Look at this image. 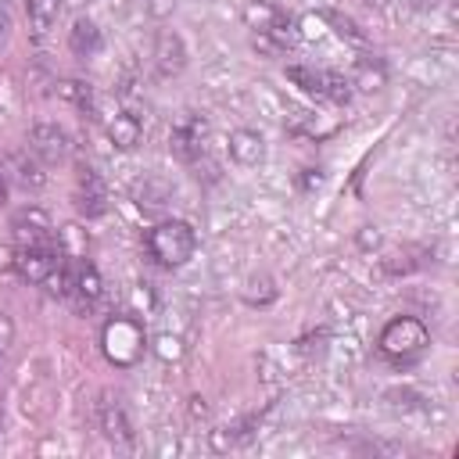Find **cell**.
<instances>
[{"instance_id": "6da1fadb", "label": "cell", "mask_w": 459, "mask_h": 459, "mask_svg": "<svg viewBox=\"0 0 459 459\" xmlns=\"http://www.w3.org/2000/svg\"><path fill=\"white\" fill-rule=\"evenodd\" d=\"M100 351L111 366L118 369H129L143 359L147 351V333H143V323L133 319V316H111L104 326H100Z\"/></svg>"}, {"instance_id": "7a4b0ae2", "label": "cell", "mask_w": 459, "mask_h": 459, "mask_svg": "<svg viewBox=\"0 0 459 459\" xmlns=\"http://www.w3.org/2000/svg\"><path fill=\"white\" fill-rule=\"evenodd\" d=\"M147 251H151V258H154L158 265L179 269V265H186V262L194 258V251H197V233H194V226L183 222V219H165V222H158V226L147 233Z\"/></svg>"}, {"instance_id": "3957f363", "label": "cell", "mask_w": 459, "mask_h": 459, "mask_svg": "<svg viewBox=\"0 0 459 459\" xmlns=\"http://www.w3.org/2000/svg\"><path fill=\"white\" fill-rule=\"evenodd\" d=\"M427 344H430V333H427V326L416 316H394V319H387L384 330H380V341H377L380 355L391 359V362H409Z\"/></svg>"}, {"instance_id": "277c9868", "label": "cell", "mask_w": 459, "mask_h": 459, "mask_svg": "<svg viewBox=\"0 0 459 459\" xmlns=\"http://www.w3.org/2000/svg\"><path fill=\"white\" fill-rule=\"evenodd\" d=\"M204 140H208V122L197 111H186L176 118V126L169 129V151L176 161L194 165L204 154Z\"/></svg>"}, {"instance_id": "5b68a950", "label": "cell", "mask_w": 459, "mask_h": 459, "mask_svg": "<svg viewBox=\"0 0 459 459\" xmlns=\"http://www.w3.org/2000/svg\"><path fill=\"white\" fill-rule=\"evenodd\" d=\"M61 265V247H14V273L25 283H47Z\"/></svg>"}, {"instance_id": "8992f818", "label": "cell", "mask_w": 459, "mask_h": 459, "mask_svg": "<svg viewBox=\"0 0 459 459\" xmlns=\"http://www.w3.org/2000/svg\"><path fill=\"white\" fill-rule=\"evenodd\" d=\"M11 230H14L18 247H54V244H57V237H54V226H50L47 212H43V208H36V204L22 208V212L11 219Z\"/></svg>"}, {"instance_id": "52a82bcc", "label": "cell", "mask_w": 459, "mask_h": 459, "mask_svg": "<svg viewBox=\"0 0 459 459\" xmlns=\"http://www.w3.org/2000/svg\"><path fill=\"white\" fill-rule=\"evenodd\" d=\"M151 61H154V75L158 79H172L183 72L186 65V47H183V36L172 32V29H158L154 36V50H151Z\"/></svg>"}, {"instance_id": "ba28073f", "label": "cell", "mask_w": 459, "mask_h": 459, "mask_svg": "<svg viewBox=\"0 0 459 459\" xmlns=\"http://www.w3.org/2000/svg\"><path fill=\"white\" fill-rule=\"evenodd\" d=\"M97 427L111 445H118V448L133 445V423L126 416V405L111 394H100V402H97Z\"/></svg>"}, {"instance_id": "9c48e42d", "label": "cell", "mask_w": 459, "mask_h": 459, "mask_svg": "<svg viewBox=\"0 0 459 459\" xmlns=\"http://www.w3.org/2000/svg\"><path fill=\"white\" fill-rule=\"evenodd\" d=\"M75 208L86 219H97L108 212V186L90 165H79V172H75Z\"/></svg>"}, {"instance_id": "30bf717a", "label": "cell", "mask_w": 459, "mask_h": 459, "mask_svg": "<svg viewBox=\"0 0 459 459\" xmlns=\"http://www.w3.org/2000/svg\"><path fill=\"white\" fill-rule=\"evenodd\" d=\"M29 151L47 161V165H57L65 154H68V136L57 122H36L32 133H29Z\"/></svg>"}, {"instance_id": "8fae6325", "label": "cell", "mask_w": 459, "mask_h": 459, "mask_svg": "<svg viewBox=\"0 0 459 459\" xmlns=\"http://www.w3.org/2000/svg\"><path fill=\"white\" fill-rule=\"evenodd\" d=\"M298 43V22L294 18H283L280 25L265 29V32H251V47L265 57H280L283 50H290Z\"/></svg>"}, {"instance_id": "7c38bea8", "label": "cell", "mask_w": 459, "mask_h": 459, "mask_svg": "<svg viewBox=\"0 0 459 459\" xmlns=\"http://www.w3.org/2000/svg\"><path fill=\"white\" fill-rule=\"evenodd\" d=\"M230 158L244 169H255L265 158V140L255 129H233L230 133Z\"/></svg>"}, {"instance_id": "4fadbf2b", "label": "cell", "mask_w": 459, "mask_h": 459, "mask_svg": "<svg viewBox=\"0 0 459 459\" xmlns=\"http://www.w3.org/2000/svg\"><path fill=\"white\" fill-rule=\"evenodd\" d=\"M108 140L118 147V151H133L140 140H143V126L133 111H118L108 118Z\"/></svg>"}, {"instance_id": "5bb4252c", "label": "cell", "mask_w": 459, "mask_h": 459, "mask_svg": "<svg viewBox=\"0 0 459 459\" xmlns=\"http://www.w3.org/2000/svg\"><path fill=\"white\" fill-rule=\"evenodd\" d=\"M25 11H29V32H32V39H47L50 29L57 25L61 0H25Z\"/></svg>"}, {"instance_id": "9a60e30c", "label": "cell", "mask_w": 459, "mask_h": 459, "mask_svg": "<svg viewBox=\"0 0 459 459\" xmlns=\"http://www.w3.org/2000/svg\"><path fill=\"white\" fill-rule=\"evenodd\" d=\"M100 29L90 22V18H75V25L68 29V50L75 57H93L100 50Z\"/></svg>"}, {"instance_id": "2e32d148", "label": "cell", "mask_w": 459, "mask_h": 459, "mask_svg": "<svg viewBox=\"0 0 459 459\" xmlns=\"http://www.w3.org/2000/svg\"><path fill=\"white\" fill-rule=\"evenodd\" d=\"M351 86H359L362 93H373V90H384V82H387V68H384V61H377L373 54H362L359 61H355V72H351V79H348Z\"/></svg>"}, {"instance_id": "e0dca14e", "label": "cell", "mask_w": 459, "mask_h": 459, "mask_svg": "<svg viewBox=\"0 0 459 459\" xmlns=\"http://www.w3.org/2000/svg\"><path fill=\"white\" fill-rule=\"evenodd\" d=\"M283 18H287V11L276 7L273 0H247V7H244V25L251 32H265V29L280 25Z\"/></svg>"}, {"instance_id": "ac0fdd59", "label": "cell", "mask_w": 459, "mask_h": 459, "mask_svg": "<svg viewBox=\"0 0 459 459\" xmlns=\"http://www.w3.org/2000/svg\"><path fill=\"white\" fill-rule=\"evenodd\" d=\"M133 197H136L140 208H161V204H169L172 186H169L161 176H140V179L133 183Z\"/></svg>"}, {"instance_id": "d6986e66", "label": "cell", "mask_w": 459, "mask_h": 459, "mask_svg": "<svg viewBox=\"0 0 459 459\" xmlns=\"http://www.w3.org/2000/svg\"><path fill=\"white\" fill-rule=\"evenodd\" d=\"M287 79H290L294 86H301L305 93H312V97H323V86H326V72H323V68L290 65V68H287Z\"/></svg>"}, {"instance_id": "ffe728a7", "label": "cell", "mask_w": 459, "mask_h": 459, "mask_svg": "<svg viewBox=\"0 0 459 459\" xmlns=\"http://www.w3.org/2000/svg\"><path fill=\"white\" fill-rule=\"evenodd\" d=\"M255 423V416H247V420H240V423H233V427H219V430H212V448L215 452H230V448H237L244 437H251V427Z\"/></svg>"}, {"instance_id": "44dd1931", "label": "cell", "mask_w": 459, "mask_h": 459, "mask_svg": "<svg viewBox=\"0 0 459 459\" xmlns=\"http://www.w3.org/2000/svg\"><path fill=\"white\" fill-rule=\"evenodd\" d=\"M57 97H61V100H72V104L82 108V111L93 108V90H90V82H82V79H65V82H57Z\"/></svg>"}, {"instance_id": "7402d4cb", "label": "cell", "mask_w": 459, "mask_h": 459, "mask_svg": "<svg viewBox=\"0 0 459 459\" xmlns=\"http://www.w3.org/2000/svg\"><path fill=\"white\" fill-rule=\"evenodd\" d=\"M326 22L333 25V32H337L341 39H348V43H355V47H366V32H362L351 18H344V14H326Z\"/></svg>"}, {"instance_id": "603a6c76", "label": "cell", "mask_w": 459, "mask_h": 459, "mask_svg": "<svg viewBox=\"0 0 459 459\" xmlns=\"http://www.w3.org/2000/svg\"><path fill=\"white\" fill-rule=\"evenodd\" d=\"M154 351H158L161 362H179V359H183V344H179V337H172V333H161V337L154 341Z\"/></svg>"}, {"instance_id": "cb8c5ba5", "label": "cell", "mask_w": 459, "mask_h": 459, "mask_svg": "<svg viewBox=\"0 0 459 459\" xmlns=\"http://www.w3.org/2000/svg\"><path fill=\"white\" fill-rule=\"evenodd\" d=\"M11 341H14V323L0 312V359L7 355V348H11Z\"/></svg>"}, {"instance_id": "d4e9b609", "label": "cell", "mask_w": 459, "mask_h": 459, "mask_svg": "<svg viewBox=\"0 0 459 459\" xmlns=\"http://www.w3.org/2000/svg\"><path fill=\"white\" fill-rule=\"evenodd\" d=\"M7 32H11V14H7V4L0 0V47L7 43Z\"/></svg>"}, {"instance_id": "484cf974", "label": "cell", "mask_w": 459, "mask_h": 459, "mask_svg": "<svg viewBox=\"0 0 459 459\" xmlns=\"http://www.w3.org/2000/svg\"><path fill=\"white\" fill-rule=\"evenodd\" d=\"M172 4H176V0H151V4H147V11L161 18V14H169V11H172Z\"/></svg>"}, {"instance_id": "4316f807", "label": "cell", "mask_w": 459, "mask_h": 459, "mask_svg": "<svg viewBox=\"0 0 459 459\" xmlns=\"http://www.w3.org/2000/svg\"><path fill=\"white\" fill-rule=\"evenodd\" d=\"M14 265V251L11 247H0V269H11Z\"/></svg>"}, {"instance_id": "83f0119b", "label": "cell", "mask_w": 459, "mask_h": 459, "mask_svg": "<svg viewBox=\"0 0 459 459\" xmlns=\"http://www.w3.org/2000/svg\"><path fill=\"white\" fill-rule=\"evenodd\" d=\"M366 4H373V7H384V4H387V0H366Z\"/></svg>"}]
</instances>
